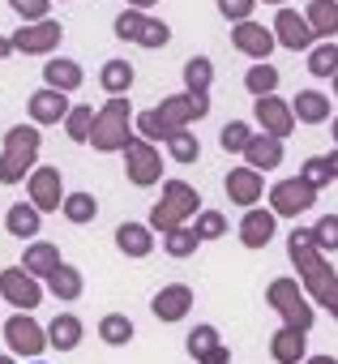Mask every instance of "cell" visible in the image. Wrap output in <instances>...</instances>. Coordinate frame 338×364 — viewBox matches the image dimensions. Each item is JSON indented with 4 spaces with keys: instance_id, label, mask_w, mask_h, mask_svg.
Masks as SVG:
<instances>
[{
    "instance_id": "cell-1",
    "label": "cell",
    "mask_w": 338,
    "mask_h": 364,
    "mask_svg": "<svg viewBox=\"0 0 338 364\" xmlns=\"http://www.w3.org/2000/svg\"><path fill=\"white\" fill-rule=\"evenodd\" d=\"M270 31H274V35H278V43H283V48H291V52H304V48H312V39H317V35H312V26H308V18H304V14H295V9H287V5L274 14V26H270Z\"/></svg>"
},
{
    "instance_id": "cell-2",
    "label": "cell",
    "mask_w": 338,
    "mask_h": 364,
    "mask_svg": "<svg viewBox=\"0 0 338 364\" xmlns=\"http://www.w3.org/2000/svg\"><path fill=\"white\" fill-rule=\"evenodd\" d=\"M65 39V31H60V22H31V26H22L18 35H13V48L18 52H26V56H35V52H52L56 43Z\"/></svg>"
},
{
    "instance_id": "cell-3",
    "label": "cell",
    "mask_w": 338,
    "mask_h": 364,
    "mask_svg": "<svg viewBox=\"0 0 338 364\" xmlns=\"http://www.w3.org/2000/svg\"><path fill=\"white\" fill-rule=\"evenodd\" d=\"M231 43H236L244 56H253V60L266 65V56H270V48H274L278 39H274V31H266V26H257V22H240V26L231 31Z\"/></svg>"
},
{
    "instance_id": "cell-4",
    "label": "cell",
    "mask_w": 338,
    "mask_h": 364,
    "mask_svg": "<svg viewBox=\"0 0 338 364\" xmlns=\"http://www.w3.org/2000/svg\"><path fill=\"white\" fill-rule=\"evenodd\" d=\"M9 137H13V154L0 163V180H18V176H22V163H26V159L35 154V146H39V133H35V129H22V124H18Z\"/></svg>"
},
{
    "instance_id": "cell-5",
    "label": "cell",
    "mask_w": 338,
    "mask_h": 364,
    "mask_svg": "<svg viewBox=\"0 0 338 364\" xmlns=\"http://www.w3.org/2000/svg\"><path fill=\"white\" fill-rule=\"evenodd\" d=\"M312 35H321L329 43V35H338V0H308V9H304Z\"/></svg>"
},
{
    "instance_id": "cell-6",
    "label": "cell",
    "mask_w": 338,
    "mask_h": 364,
    "mask_svg": "<svg viewBox=\"0 0 338 364\" xmlns=\"http://www.w3.org/2000/svg\"><path fill=\"white\" fill-rule=\"evenodd\" d=\"M185 309H189V291H185V287H167V291L154 296V313H158L163 321L185 317Z\"/></svg>"
},
{
    "instance_id": "cell-7",
    "label": "cell",
    "mask_w": 338,
    "mask_h": 364,
    "mask_svg": "<svg viewBox=\"0 0 338 364\" xmlns=\"http://www.w3.org/2000/svg\"><path fill=\"white\" fill-rule=\"evenodd\" d=\"M308 73H317V77H338V43L329 39V43H317L312 52H308Z\"/></svg>"
},
{
    "instance_id": "cell-8",
    "label": "cell",
    "mask_w": 338,
    "mask_h": 364,
    "mask_svg": "<svg viewBox=\"0 0 338 364\" xmlns=\"http://www.w3.org/2000/svg\"><path fill=\"white\" fill-rule=\"evenodd\" d=\"M48 82H52V90H73V86H82V69L73 65V60H48Z\"/></svg>"
},
{
    "instance_id": "cell-9",
    "label": "cell",
    "mask_w": 338,
    "mask_h": 364,
    "mask_svg": "<svg viewBox=\"0 0 338 364\" xmlns=\"http://www.w3.org/2000/svg\"><path fill=\"white\" fill-rule=\"evenodd\" d=\"M257 116H261V124H266V129H270L274 137H283V133L291 129V116H287V107H283V103H278L274 95L257 103Z\"/></svg>"
},
{
    "instance_id": "cell-10",
    "label": "cell",
    "mask_w": 338,
    "mask_h": 364,
    "mask_svg": "<svg viewBox=\"0 0 338 364\" xmlns=\"http://www.w3.org/2000/svg\"><path fill=\"white\" fill-rule=\"evenodd\" d=\"M99 82H103L111 95H120V90H129V86H133V65H129V60H107V65H103V73H99Z\"/></svg>"
},
{
    "instance_id": "cell-11",
    "label": "cell",
    "mask_w": 338,
    "mask_h": 364,
    "mask_svg": "<svg viewBox=\"0 0 338 364\" xmlns=\"http://www.w3.org/2000/svg\"><path fill=\"white\" fill-rule=\"evenodd\" d=\"M31 112H35V120H60L65 116V95L60 90H39L31 99Z\"/></svg>"
},
{
    "instance_id": "cell-12",
    "label": "cell",
    "mask_w": 338,
    "mask_h": 364,
    "mask_svg": "<svg viewBox=\"0 0 338 364\" xmlns=\"http://www.w3.org/2000/svg\"><path fill=\"white\" fill-rule=\"evenodd\" d=\"M312 202V189L308 185H283L278 193H274V206L283 210V215H295V210H304Z\"/></svg>"
},
{
    "instance_id": "cell-13",
    "label": "cell",
    "mask_w": 338,
    "mask_h": 364,
    "mask_svg": "<svg viewBox=\"0 0 338 364\" xmlns=\"http://www.w3.org/2000/svg\"><path fill=\"white\" fill-rule=\"evenodd\" d=\"M5 291H9L13 304H26V309L39 300V287H35L31 279H22V270H9V274H5Z\"/></svg>"
},
{
    "instance_id": "cell-14",
    "label": "cell",
    "mask_w": 338,
    "mask_h": 364,
    "mask_svg": "<svg viewBox=\"0 0 338 364\" xmlns=\"http://www.w3.org/2000/svg\"><path fill=\"white\" fill-rule=\"evenodd\" d=\"M146 22H150L146 14H137V9H124V14L111 22V31H116V39H124V43L133 39V43H137V39H141V31H146Z\"/></svg>"
},
{
    "instance_id": "cell-15",
    "label": "cell",
    "mask_w": 338,
    "mask_h": 364,
    "mask_svg": "<svg viewBox=\"0 0 338 364\" xmlns=\"http://www.w3.org/2000/svg\"><path fill=\"white\" fill-rule=\"evenodd\" d=\"M295 116H300V120H308V124H317V120H325V116H329V103H325L317 90H304V95L295 99Z\"/></svg>"
},
{
    "instance_id": "cell-16",
    "label": "cell",
    "mask_w": 338,
    "mask_h": 364,
    "mask_svg": "<svg viewBox=\"0 0 338 364\" xmlns=\"http://www.w3.org/2000/svg\"><path fill=\"white\" fill-rule=\"evenodd\" d=\"M9 343L18 347V351H39L43 347V338H39V330L26 321V317H18V321H9Z\"/></svg>"
},
{
    "instance_id": "cell-17",
    "label": "cell",
    "mask_w": 338,
    "mask_h": 364,
    "mask_svg": "<svg viewBox=\"0 0 338 364\" xmlns=\"http://www.w3.org/2000/svg\"><path fill=\"white\" fill-rule=\"evenodd\" d=\"M189 351H193V355H202L206 364H223V360H227V355H223V347H214V330H193Z\"/></svg>"
},
{
    "instance_id": "cell-18",
    "label": "cell",
    "mask_w": 338,
    "mask_h": 364,
    "mask_svg": "<svg viewBox=\"0 0 338 364\" xmlns=\"http://www.w3.org/2000/svg\"><path fill=\"white\" fill-rule=\"evenodd\" d=\"M210 77H214V69H210V60H206V56H193V60L185 65V82H189V90H193V95H206Z\"/></svg>"
},
{
    "instance_id": "cell-19",
    "label": "cell",
    "mask_w": 338,
    "mask_h": 364,
    "mask_svg": "<svg viewBox=\"0 0 338 364\" xmlns=\"http://www.w3.org/2000/svg\"><path fill=\"white\" fill-rule=\"evenodd\" d=\"M274 86H278V69H270V65H253V69H249V90H253L257 99H270Z\"/></svg>"
},
{
    "instance_id": "cell-20",
    "label": "cell",
    "mask_w": 338,
    "mask_h": 364,
    "mask_svg": "<svg viewBox=\"0 0 338 364\" xmlns=\"http://www.w3.org/2000/svg\"><path fill=\"white\" fill-rule=\"evenodd\" d=\"M227 193H231L236 202H253V198H257V176H253V171H231V176H227Z\"/></svg>"
},
{
    "instance_id": "cell-21",
    "label": "cell",
    "mask_w": 338,
    "mask_h": 364,
    "mask_svg": "<svg viewBox=\"0 0 338 364\" xmlns=\"http://www.w3.org/2000/svg\"><path fill=\"white\" fill-rule=\"evenodd\" d=\"M120 116H124V103H111L107 116H103V133L94 137L99 146H120V141H124V137H120Z\"/></svg>"
},
{
    "instance_id": "cell-22",
    "label": "cell",
    "mask_w": 338,
    "mask_h": 364,
    "mask_svg": "<svg viewBox=\"0 0 338 364\" xmlns=\"http://www.w3.org/2000/svg\"><path fill=\"white\" fill-rule=\"evenodd\" d=\"M270 232H274V223H270V215H249V223H244V245H253V249H261V245L270 240Z\"/></svg>"
},
{
    "instance_id": "cell-23",
    "label": "cell",
    "mask_w": 338,
    "mask_h": 364,
    "mask_svg": "<svg viewBox=\"0 0 338 364\" xmlns=\"http://www.w3.org/2000/svg\"><path fill=\"white\" fill-rule=\"evenodd\" d=\"M253 9H257V0H219V14L227 18V22H253Z\"/></svg>"
},
{
    "instance_id": "cell-24",
    "label": "cell",
    "mask_w": 338,
    "mask_h": 364,
    "mask_svg": "<svg viewBox=\"0 0 338 364\" xmlns=\"http://www.w3.org/2000/svg\"><path fill=\"white\" fill-rule=\"evenodd\" d=\"M116 240H120V249H124V253H137V257H141V253L150 249L146 232H141V228H133V223H124V228L116 232Z\"/></svg>"
},
{
    "instance_id": "cell-25",
    "label": "cell",
    "mask_w": 338,
    "mask_h": 364,
    "mask_svg": "<svg viewBox=\"0 0 338 364\" xmlns=\"http://www.w3.org/2000/svg\"><path fill=\"white\" fill-rule=\"evenodd\" d=\"M77 321L73 317H60L56 326H52V347H60V351H69V347H77Z\"/></svg>"
},
{
    "instance_id": "cell-26",
    "label": "cell",
    "mask_w": 338,
    "mask_h": 364,
    "mask_svg": "<svg viewBox=\"0 0 338 364\" xmlns=\"http://www.w3.org/2000/svg\"><path fill=\"white\" fill-rule=\"evenodd\" d=\"M9 5H13V14H22L26 26H31V22H48L52 0H9Z\"/></svg>"
},
{
    "instance_id": "cell-27",
    "label": "cell",
    "mask_w": 338,
    "mask_h": 364,
    "mask_svg": "<svg viewBox=\"0 0 338 364\" xmlns=\"http://www.w3.org/2000/svg\"><path fill=\"white\" fill-rule=\"evenodd\" d=\"M167 39H172V26H167V22H158V18H150L137 43H141V48H167Z\"/></svg>"
},
{
    "instance_id": "cell-28",
    "label": "cell",
    "mask_w": 338,
    "mask_h": 364,
    "mask_svg": "<svg viewBox=\"0 0 338 364\" xmlns=\"http://www.w3.org/2000/svg\"><path fill=\"white\" fill-rule=\"evenodd\" d=\"M249 154H253V163L274 167V163H278V154H283V146H278L274 137H266V141H249Z\"/></svg>"
},
{
    "instance_id": "cell-29",
    "label": "cell",
    "mask_w": 338,
    "mask_h": 364,
    "mask_svg": "<svg viewBox=\"0 0 338 364\" xmlns=\"http://www.w3.org/2000/svg\"><path fill=\"white\" fill-rule=\"evenodd\" d=\"M9 228H13L18 236H35V228H39V215H35V210H26V206H18V210L9 215Z\"/></svg>"
},
{
    "instance_id": "cell-30",
    "label": "cell",
    "mask_w": 338,
    "mask_h": 364,
    "mask_svg": "<svg viewBox=\"0 0 338 364\" xmlns=\"http://www.w3.org/2000/svg\"><path fill=\"white\" fill-rule=\"evenodd\" d=\"M133 180H137V185H150V180H154V154L133 150Z\"/></svg>"
},
{
    "instance_id": "cell-31",
    "label": "cell",
    "mask_w": 338,
    "mask_h": 364,
    "mask_svg": "<svg viewBox=\"0 0 338 364\" xmlns=\"http://www.w3.org/2000/svg\"><path fill=\"white\" fill-rule=\"evenodd\" d=\"M65 215H69L73 223H86V219L94 215V202H90L86 193H73V198H69V206H65Z\"/></svg>"
},
{
    "instance_id": "cell-32",
    "label": "cell",
    "mask_w": 338,
    "mask_h": 364,
    "mask_svg": "<svg viewBox=\"0 0 338 364\" xmlns=\"http://www.w3.org/2000/svg\"><path fill=\"white\" fill-rule=\"evenodd\" d=\"M52 287H56L60 296H77V291H82V283H77V270H69V266H60V270L52 274Z\"/></svg>"
},
{
    "instance_id": "cell-33",
    "label": "cell",
    "mask_w": 338,
    "mask_h": 364,
    "mask_svg": "<svg viewBox=\"0 0 338 364\" xmlns=\"http://www.w3.org/2000/svg\"><path fill=\"white\" fill-rule=\"evenodd\" d=\"M99 330H103V338H107V343H129V334H133V326H129L124 317H107Z\"/></svg>"
},
{
    "instance_id": "cell-34",
    "label": "cell",
    "mask_w": 338,
    "mask_h": 364,
    "mask_svg": "<svg viewBox=\"0 0 338 364\" xmlns=\"http://www.w3.org/2000/svg\"><path fill=\"white\" fill-rule=\"evenodd\" d=\"M300 351H304V343H300V334H295V330L278 334V343H274V355H278V360H295Z\"/></svg>"
},
{
    "instance_id": "cell-35",
    "label": "cell",
    "mask_w": 338,
    "mask_h": 364,
    "mask_svg": "<svg viewBox=\"0 0 338 364\" xmlns=\"http://www.w3.org/2000/svg\"><path fill=\"white\" fill-rule=\"evenodd\" d=\"M35 198H39V206H52V202H56V176H52V171H43V176L35 180Z\"/></svg>"
},
{
    "instance_id": "cell-36",
    "label": "cell",
    "mask_w": 338,
    "mask_h": 364,
    "mask_svg": "<svg viewBox=\"0 0 338 364\" xmlns=\"http://www.w3.org/2000/svg\"><path fill=\"white\" fill-rule=\"evenodd\" d=\"M223 146H227V150H244V146H249V129H244V124H227V129H223Z\"/></svg>"
},
{
    "instance_id": "cell-37",
    "label": "cell",
    "mask_w": 338,
    "mask_h": 364,
    "mask_svg": "<svg viewBox=\"0 0 338 364\" xmlns=\"http://www.w3.org/2000/svg\"><path fill=\"white\" fill-rule=\"evenodd\" d=\"M31 266H35V270H52V274H56V253H52V249H43V245H39V249H35V253H31Z\"/></svg>"
},
{
    "instance_id": "cell-38",
    "label": "cell",
    "mask_w": 338,
    "mask_h": 364,
    "mask_svg": "<svg viewBox=\"0 0 338 364\" xmlns=\"http://www.w3.org/2000/svg\"><path fill=\"white\" fill-rule=\"evenodd\" d=\"M317 240H321L325 249H338V219H325V223L317 228Z\"/></svg>"
},
{
    "instance_id": "cell-39",
    "label": "cell",
    "mask_w": 338,
    "mask_h": 364,
    "mask_svg": "<svg viewBox=\"0 0 338 364\" xmlns=\"http://www.w3.org/2000/svg\"><path fill=\"white\" fill-rule=\"evenodd\" d=\"M172 150H176V159H185V163H189V159L197 154V141H193V137H185V133H176V141H172Z\"/></svg>"
},
{
    "instance_id": "cell-40",
    "label": "cell",
    "mask_w": 338,
    "mask_h": 364,
    "mask_svg": "<svg viewBox=\"0 0 338 364\" xmlns=\"http://www.w3.org/2000/svg\"><path fill=\"white\" fill-rule=\"evenodd\" d=\"M69 129H73V137H86V129H90V112L77 107V112L69 116Z\"/></svg>"
},
{
    "instance_id": "cell-41",
    "label": "cell",
    "mask_w": 338,
    "mask_h": 364,
    "mask_svg": "<svg viewBox=\"0 0 338 364\" xmlns=\"http://www.w3.org/2000/svg\"><path fill=\"white\" fill-rule=\"evenodd\" d=\"M193 245H197V236H189V232H176L172 236V253H189Z\"/></svg>"
},
{
    "instance_id": "cell-42",
    "label": "cell",
    "mask_w": 338,
    "mask_h": 364,
    "mask_svg": "<svg viewBox=\"0 0 338 364\" xmlns=\"http://www.w3.org/2000/svg\"><path fill=\"white\" fill-rule=\"evenodd\" d=\"M202 232H206V236H219V232H223V219H219V215H206V219H202Z\"/></svg>"
},
{
    "instance_id": "cell-43",
    "label": "cell",
    "mask_w": 338,
    "mask_h": 364,
    "mask_svg": "<svg viewBox=\"0 0 338 364\" xmlns=\"http://www.w3.org/2000/svg\"><path fill=\"white\" fill-rule=\"evenodd\" d=\"M150 5H158V0H129V9H137V14H146Z\"/></svg>"
},
{
    "instance_id": "cell-44",
    "label": "cell",
    "mask_w": 338,
    "mask_h": 364,
    "mask_svg": "<svg viewBox=\"0 0 338 364\" xmlns=\"http://www.w3.org/2000/svg\"><path fill=\"white\" fill-rule=\"evenodd\" d=\"M9 52H18V48H13V39H0V56H9Z\"/></svg>"
},
{
    "instance_id": "cell-45",
    "label": "cell",
    "mask_w": 338,
    "mask_h": 364,
    "mask_svg": "<svg viewBox=\"0 0 338 364\" xmlns=\"http://www.w3.org/2000/svg\"><path fill=\"white\" fill-rule=\"evenodd\" d=\"M329 171H334V176H338V154H329Z\"/></svg>"
},
{
    "instance_id": "cell-46",
    "label": "cell",
    "mask_w": 338,
    "mask_h": 364,
    "mask_svg": "<svg viewBox=\"0 0 338 364\" xmlns=\"http://www.w3.org/2000/svg\"><path fill=\"white\" fill-rule=\"evenodd\" d=\"M266 5H283V0H266Z\"/></svg>"
},
{
    "instance_id": "cell-47",
    "label": "cell",
    "mask_w": 338,
    "mask_h": 364,
    "mask_svg": "<svg viewBox=\"0 0 338 364\" xmlns=\"http://www.w3.org/2000/svg\"><path fill=\"white\" fill-rule=\"evenodd\" d=\"M334 137H338V120H334Z\"/></svg>"
},
{
    "instance_id": "cell-48",
    "label": "cell",
    "mask_w": 338,
    "mask_h": 364,
    "mask_svg": "<svg viewBox=\"0 0 338 364\" xmlns=\"http://www.w3.org/2000/svg\"><path fill=\"white\" fill-rule=\"evenodd\" d=\"M334 90H338V77H334Z\"/></svg>"
}]
</instances>
